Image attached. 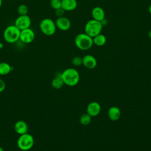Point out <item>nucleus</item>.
Listing matches in <instances>:
<instances>
[{"mask_svg": "<svg viewBox=\"0 0 151 151\" xmlns=\"http://www.w3.org/2000/svg\"></svg>", "mask_w": 151, "mask_h": 151, "instance_id": "7c9ffc66", "label": "nucleus"}, {"mask_svg": "<svg viewBox=\"0 0 151 151\" xmlns=\"http://www.w3.org/2000/svg\"><path fill=\"white\" fill-rule=\"evenodd\" d=\"M91 15L93 19L99 22H102L105 19V12L103 9L100 6H96L92 9Z\"/></svg>", "mask_w": 151, "mask_h": 151, "instance_id": "ddd939ff", "label": "nucleus"}, {"mask_svg": "<svg viewBox=\"0 0 151 151\" xmlns=\"http://www.w3.org/2000/svg\"><path fill=\"white\" fill-rule=\"evenodd\" d=\"M34 144V139L33 136L28 133L21 134L17 142L18 147L22 151L30 150L33 147Z\"/></svg>", "mask_w": 151, "mask_h": 151, "instance_id": "20e7f679", "label": "nucleus"}, {"mask_svg": "<svg viewBox=\"0 0 151 151\" xmlns=\"http://www.w3.org/2000/svg\"><path fill=\"white\" fill-rule=\"evenodd\" d=\"M101 111V106L96 101H93L90 103L87 108V113L91 117L97 116Z\"/></svg>", "mask_w": 151, "mask_h": 151, "instance_id": "9d476101", "label": "nucleus"}, {"mask_svg": "<svg viewBox=\"0 0 151 151\" xmlns=\"http://www.w3.org/2000/svg\"><path fill=\"white\" fill-rule=\"evenodd\" d=\"M50 5L54 9L61 7V0H50Z\"/></svg>", "mask_w": 151, "mask_h": 151, "instance_id": "412c9836", "label": "nucleus"}, {"mask_svg": "<svg viewBox=\"0 0 151 151\" xmlns=\"http://www.w3.org/2000/svg\"><path fill=\"white\" fill-rule=\"evenodd\" d=\"M13 70V67L6 62H0V76H6Z\"/></svg>", "mask_w": 151, "mask_h": 151, "instance_id": "dca6fc26", "label": "nucleus"}, {"mask_svg": "<svg viewBox=\"0 0 151 151\" xmlns=\"http://www.w3.org/2000/svg\"><path fill=\"white\" fill-rule=\"evenodd\" d=\"M93 44L97 46H103L106 42V37L101 33L93 38Z\"/></svg>", "mask_w": 151, "mask_h": 151, "instance_id": "a211bd4d", "label": "nucleus"}, {"mask_svg": "<svg viewBox=\"0 0 151 151\" xmlns=\"http://www.w3.org/2000/svg\"><path fill=\"white\" fill-rule=\"evenodd\" d=\"M148 36H149V37L150 38H151V31H149L148 32Z\"/></svg>", "mask_w": 151, "mask_h": 151, "instance_id": "bb28decb", "label": "nucleus"}, {"mask_svg": "<svg viewBox=\"0 0 151 151\" xmlns=\"http://www.w3.org/2000/svg\"><path fill=\"white\" fill-rule=\"evenodd\" d=\"M2 5V0H0V8L1 7Z\"/></svg>", "mask_w": 151, "mask_h": 151, "instance_id": "cd10ccee", "label": "nucleus"}, {"mask_svg": "<svg viewBox=\"0 0 151 151\" xmlns=\"http://www.w3.org/2000/svg\"><path fill=\"white\" fill-rule=\"evenodd\" d=\"M39 27L41 32L47 36L54 35L57 29L55 22L49 18L42 19L40 23Z\"/></svg>", "mask_w": 151, "mask_h": 151, "instance_id": "423d86ee", "label": "nucleus"}, {"mask_svg": "<svg viewBox=\"0 0 151 151\" xmlns=\"http://www.w3.org/2000/svg\"><path fill=\"white\" fill-rule=\"evenodd\" d=\"M55 23L57 28L64 31L68 30L71 27L70 21L68 18L64 16L57 18Z\"/></svg>", "mask_w": 151, "mask_h": 151, "instance_id": "1a4fd4ad", "label": "nucleus"}, {"mask_svg": "<svg viewBox=\"0 0 151 151\" xmlns=\"http://www.w3.org/2000/svg\"><path fill=\"white\" fill-rule=\"evenodd\" d=\"M5 87L6 84L5 81L2 78H0V93L4 91V90L5 89Z\"/></svg>", "mask_w": 151, "mask_h": 151, "instance_id": "b1692460", "label": "nucleus"}, {"mask_svg": "<svg viewBox=\"0 0 151 151\" xmlns=\"http://www.w3.org/2000/svg\"><path fill=\"white\" fill-rule=\"evenodd\" d=\"M103 26L101 22L92 19L86 23L84 28L85 33L91 38H93L101 33Z\"/></svg>", "mask_w": 151, "mask_h": 151, "instance_id": "39448f33", "label": "nucleus"}, {"mask_svg": "<svg viewBox=\"0 0 151 151\" xmlns=\"http://www.w3.org/2000/svg\"><path fill=\"white\" fill-rule=\"evenodd\" d=\"M35 38V34L33 29L30 28L21 30L19 40L24 44L32 42Z\"/></svg>", "mask_w": 151, "mask_h": 151, "instance_id": "6e6552de", "label": "nucleus"}, {"mask_svg": "<svg viewBox=\"0 0 151 151\" xmlns=\"http://www.w3.org/2000/svg\"><path fill=\"white\" fill-rule=\"evenodd\" d=\"M64 84L63 79L61 77V74H58L52 80L51 85L55 89H60Z\"/></svg>", "mask_w": 151, "mask_h": 151, "instance_id": "f3484780", "label": "nucleus"}, {"mask_svg": "<svg viewBox=\"0 0 151 151\" xmlns=\"http://www.w3.org/2000/svg\"><path fill=\"white\" fill-rule=\"evenodd\" d=\"M17 12L19 15H28V8L25 4H21L17 8Z\"/></svg>", "mask_w": 151, "mask_h": 151, "instance_id": "aec40b11", "label": "nucleus"}, {"mask_svg": "<svg viewBox=\"0 0 151 151\" xmlns=\"http://www.w3.org/2000/svg\"><path fill=\"white\" fill-rule=\"evenodd\" d=\"M72 63L75 66H79L83 63V58L79 56H76L73 58Z\"/></svg>", "mask_w": 151, "mask_h": 151, "instance_id": "4be33fe9", "label": "nucleus"}, {"mask_svg": "<svg viewBox=\"0 0 151 151\" xmlns=\"http://www.w3.org/2000/svg\"><path fill=\"white\" fill-rule=\"evenodd\" d=\"M0 151H4V149L2 147H1V146H0Z\"/></svg>", "mask_w": 151, "mask_h": 151, "instance_id": "c85d7f7f", "label": "nucleus"}, {"mask_svg": "<svg viewBox=\"0 0 151 151\" xmlns=\"http://www.w3.org/2000/svg\"><path fill=\"white\" fill-rule=\"evenodd\" d=\"M64 13H65V11L61 7L55 10V15L57 17V18L63 17Z\"/></svg>", "mask_w": 151, "mask_h": 151, "instance_id": "5701e85b", "label": "nucleus"}, {"mask_svg": "<svg viewBox=\"0 0 151 151\" xmlns=\"http://www.w3.org/2000/svg\"><path fill=\"white\" fill-rule=\"evenodd\" d=\"M4 47V44L2 42H0V50H1Z\"/></svg>", "mask_w": 151, "mask_h": 151, "instance_id": "a878e982", "label": "nucleus"}, {"mask_svg": "<svg viewBox=\"0 0 151 151\" xmlns=\"http://www.w3.org/2000/svg\"><path fill=\"white\" fill-rule=\"evenodd\" d=\"M21 30L19 29L14 24L6 27L3 32L4 40L9 44H14L19 40Z\"/></svg>", "mask_w": 151, "mask_h": 151, "instance_id": "f03ea898", "label": "nucleus"}, {"mask_svg": "<svg viewBox=\"0 0 151 151\" xmlns=\"http://www.w3.org/2000/svg\"><path fill=\"white\" fill-rule=\"evenodd\" d=\"M77 6L76 0H61V8L65 11H72Z\"/></svg>", "mask_w": 151, "mask_h": 151, "instance_id": "4468645a", "label": "nucleus"}, {"mask_svg": "<svg viewBox=\"0 0 151 151\" xmlns=\"http://www.w3.org/2000/svg\"><path fill=\"white\" fill-rule=\"evenodd\" d=\"M14 25L20 30L30 28L31 19L28 15H19L15 20Z\"/></svg>", "mask_w": 151, "mask_h": 151, "instance_id": "0eeeda50", "label": "nucleus"}, {"mask_svg": "<svg viewBox=\"0 0 151 151\" xmlns=\"http://www.w3.org/2000/svg\"><path fill=\"white\" fill-rule=\"evenodd\" d=\"M148 11H149V12L151 14V4L149 5V8H148Z\"/></svg>", "mask_w": 151, "mask_h": 151, "instance_id": "393cba45", "label": "nucleus"}, {"mask_svg": "<svg viewBox=\"0 0 151 151\" xmlns=\"http://www.w3.org/2000/svg\"><path fill=\"white\" fill-rule=\"evenodd\" d=\"M74 42L76 47L81 50H87L93 45V38L85 32L78 34L75 38Z\"/></svg>", "mask_w": 151, "mask_h": 151, "instance_id": "7ed1b4c3", "label": "nucleus"}, {"mask_svg": "<svg viewBox=\"0 0 151 151\" xmlns=\"http://www.w3.org/2000/svg\"><path fill=\"white\" fill-rule=\"evenodd\" d=\"M82 64L87 68L93 69L97 65V60L94 56L88 54L83 57Z\"/></svg>", "mask_w": 151, "mask_h": 151, "instance_id": "9b49d317", "label": "nucleus"}, {"mask_svg": "<svg viewBox=\"0 0 151 151\" xmlns=\"http://www.w3.org/2000/svg\"><path fill=\"white\" fill-rule=\"evenodd\" d=\"M91 120V117L87 113L84 114L81 116L80 119V122L83 125H88Z\"/></svg>", "mask_w": 151, "mask_h": 151, "instance_id": "6ab92c4d", "label": "nucleus"}, {"mask_svg": "<svg viewBox=\"0 0 151 151\" xmlns=\"http://www.w3.org/2000/svg\"><path fill=\"white\" fill-rule=\"evenodd\" d=\"M121 115L120 109L116 106L111 107L108 110V116L113 121H116L119 119Z\"/></svg>", "mask_w": 151, "mask_h": 151, "instance_id": "2eb2a0df", "label": "nucleus"}, {"mask_svg": "<svg viewBox=\"0 0 151 151\" xmlns=\"http://www.w3.org/2000/svg\"><path fill=\"white\" fill-rule=\"evenodd\" d=\"M28 124L24 120H18L14 124V130L19 135L28 133Z\"/></svg>", "mask_w": 151, "mask_h": 151, "instance_id": "f8f14e48", "label": "nucleus"}, {"mask_svg": "<svg viewBox=\"0 0 151 151\" xmlns=\"http://www.w3.org/2000/svg\"><path fill=\"white\" fill-rule=\"evenodd\" d=\"M10 1H12V0H10Z\"/></svg>", "mask_w": 151, "mask_h": 151, "instance_id": "c756f323", "label": "nucleus"}, {"mask_svg": "<svg viewBox=\"0 0 151 151\" xmlns=\"http://www.w3.org/2000/svg\"><path fill=\"white\" fill-rule=\"evenodd\" d=\"M61 77L64 83L68 86H74L77 85L80 80L78 72L73 68L65 69L61 73Z\"/></svg>", "mask_w": 151, "mask_h": 151, "instance_id": "f257e3e1", "label": "nucleus"}]
</instances>
